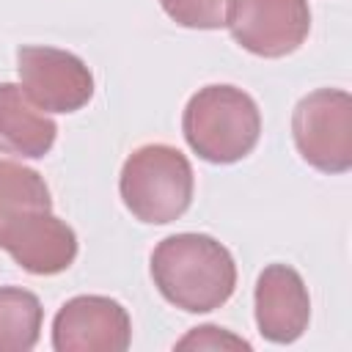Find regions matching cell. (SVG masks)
<instances>
[{
	"label": "cell",
	"instance_id": "cell-1",
	"mask_svg": "<svg viewBox=\"0 0 352 352\" xmlns=\"http://www.w3.org/2000/svg\"><path fill=\"white\" fill-rule=\"evenodd\" d=\"M151 278L170 305L187 314H206L234 294L236 264L214 236L184 231L165 236L154 248Z\"/></svg>",
	"mask_w": 352,
	"mask_h": 352
},
{
	"label": "cell",
	"instance_id": "cell-2",
	"mask_svg": "<svg viewBox=\"0 0 352 352\" xmlns=\"http://www.w3.org/2000/svg\"><path fill=\"white\" fill-rule=\"evenodd\" d=\"M190 148L214 165L239 162L261 135V113L250 94L236 85H206L195 91L182 116Z\"/></svg>",
	"mask_w": 352,
	"mask_h": 352
},
{
	"label": "cell",
	"instance_id": "cell-3",
	"mask_svg": "<svg viewBox=\"0 0 352 352\" xmlns=\"http://www.w3.org/2000/svg\"><path fill=\"white\" fill-rule=\"evenodd\" d=\"M118 190L124 206L140 223L165 226L190 209L195 190L192 165L168 143H146L126 157Z\"/></svg>",
	"mask_w": 352,
	"mask_h": 352
},
{
	"label": "cell",
	"instance_id": "cell-4",
	"mask_svg": "<svg viewBox=\"0 0 352 352\" xmlns=\"http://www.w3.org/2000/svg\"><path fill=\"white\" fill-rule=\"evenodd\" d=\"M292 135L300 157L322 173L352 168V96L341 88H316L292 113Z\"/></svg>",
	"mask_w": 352,
	"mask_h": 352
},
{
	"label": "cell",
	"instance_id": "cell-5",
	"mask_svg": "<svg viewBox=\"0 0 352 352\" xmlns=\"http://www.w3.org/2000/svg\"><path fill=\"white\" fill-rule=\"evenodd\" d=\"M16 72L25 96L41 113H74L94 96V74L85 60L58 47H19Z\"/></svg>",
	"mask_w": 352,
	"mask_h": 352
},
{
	"label": "cell",
	"instance_id": "cell-6",
	"mask_svg": "<svg viewBox=\"0 0 352 352\" xmlns=\"http://www.w3.org/2000/svg\"><path fill=\"white\" fill-rule=\"evenodd\" d=\"M226 25L242 50L283 58L308 38L311 8L308 0H234Z\"/></svg>",
	"mask_w": 352,
	"mask_h": 352
},
{
	"label": "cell",
	"instance_id": "cell-7",
	"mask_svg": "<svg viewBox=\"0 0 352 352\" xmlns=\"http://www.w3.org/2000/svg\"><path fill=\"white\" fill-rule=\"evenodd\" d=\"M132 341L126 308L104 294H80L52 319L55 352H124Z\"/></svg>",
	"mask_w": 352,
	"mask_h": 352
},
{
	"label": "cell",
	"instance_id": "cell-8",
	"mask_svg": "<svg viewBox=\"0 0 352 352\" xmlns=\"http://www.w3.org/2000/svg\"><path fill=\"white\" fill-rule=\"evenodd\" d=\"M0 248L33 275H58L77 258V236L72 226L52 214V209L19 214L3 231Z\"/></svg>",
	"mask_w": 352,
	"mask_h": 352
},
{
	"label": "cell",
	"instance_id": "cell-9",
	"mask_svg": "<svg viewBox=\"0 0 352 352\" xmlns=\"http://www.w3.org/2000/svg\"><path fill=\"white\" fill-rule=\"evenodd\" d=\"M311 319V297L289 264H267L256 280V324L272 344L297 341Z\"/></svg>",
	"mask_w": 352,
	"mask_h": 352
},
{
	"label": "cell",
	"instance_id": "cell-10",
	"mask_svg": "<svg viewBox=\"0 0 352 352\" xmlns=\"http://www.w3.org/2000/svg\"><path fill=\"white\" fill-rule=\"evenodd\" d=\"M58 126L22 91V85L0 82V154L41 160L55 143Z\"/></svg>",
	"mask_w": 352,
	"mask_h": 352
},
{
	"label": "cell",
	"instance_id": "cell-11",
	"mask_svg": "<svg viewBox=\"0 0 352 352\" xmlns=\"http://www.w3.org/2000/svg\"><path fill=\"white\" fill-rule=\"evenodd\" d=\"M44 308L38 297L19 286H0V352H28L41 333Z\"/></svg>",
	"mask_w": 352,
	"mask_h": 352
},
{
	"label": "cell",
	"instance_id": "cell-12",
	"mask_svg": "<svg viewBox=\"0 0 352 352\" xmlns=\"http://www.w3.org/2000/svg\"><path fill=\"white\" fill-rule=\"evenodd\" d=\"M38 209H52L44 176L19 162L0 160V236L19 214Z\"/></svg>",
	"mask_w": 352,
	"mask_h": 352
},
{
	"label": "cell",
	"instance_id": "cell-13",
	"mask_svg": "<svg viewBox=\"0 0 352 352\" xmlns=\"http://www.w3.org/2000/svg\"><path fill=\"white\" fill-rule=\"evenodd\" d=\"M160 6L182 28L217 30L226 28L234 0H160Z\"/></svg>",
	"mask_w": 352,
	"mask_h": 352
},
{
	"label": "cell",
	"instance_id": "cell-14",
	"mask_svg": "<svg viewBox=\"0 0 352 352\" xmlns=\"http://www.w3.org/2000/svg\"><path fill=\"white\" fill-rule=\"evenodd\" d=\"M250 349V344L239 336H231L228 330L223 327H214V324H204V327H195L190 330L182 341H176V349Z\"/></svg>",
	"mask_w": 352,
	"mask_h": 352
}]
</instances>
